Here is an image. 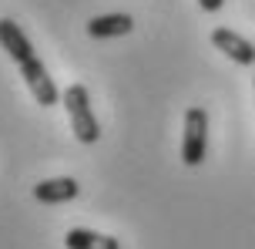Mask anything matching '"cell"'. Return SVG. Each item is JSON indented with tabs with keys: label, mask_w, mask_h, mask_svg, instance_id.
<instances>
[{
	"label": "cell",
	"mask_w": 255,
	"mask_h": 249,
	"mask_svg": "<svg viewBox=\"0 0 255 249\" xmlns=\"http://www.w3.org/2000/svg\"><path fill=\"white\" fill-rule=\"evenodd\" d=\"M64 108H67V118H71V131L81 145H94L101 138V125L94 118V108H91V94L84 84H67L64 91Z\"/></svg>",
	"instance_id": "obj_1"
},
{
	"label": "cell",
	"mask_w": 255,
	"mask_h": 249,
	"mask_svg": "<svg viewBox=\"0 0 255 249\" xmlns=\"http://www.w3.org/2000/svg\"><path fill=\"white\" fill-rule=\"evenodd\" d=\"M208 155V111L191 105L185 111V135H181V162L188 169H198Z\"/></svg>",
	"instance_id": "obj_2"
},
{
	"label": "cell",
	"mask_w": 255,
	"mask_h": 249,
	"mask_svg": "<svg viewBox=\"0 0 255 249\" xmlns=\"http://www.w3.org/2000/svg\"><path fill=\"white\" fill-rule=\"evenodd\" d=\"M0 47L10 54V61L17 67L37 57V54H34V44L27 40V34L20 30V24H13L10 17H0Z\"/></svg>",
	"instance_id": "obj_5"
},
{
	"label": "cell",
	"mask_w": 255,
	"mask_h": 249,
	"mask_svg": "<svg viewBox=\"0 0 255 249\" xmlns=\"http://www.w3.org/2000/svg\"><path fill=\"white\" fill-rule=\"evenodd\" d=\"M208 40H212L229 61H235V64H242V67L255 64V44L249 37H242L239 30H232V27H215Z\"/></svg>",
	"instance_id": "obj_4"
},
{
	"label": "cell",
	"mask_w": 255,
	"mask_h": 249,
	"mask_svg": "<svg viewBox=\"0 0 255 249\" xmlns=\"http://www.w3.org/2000/svg\"><path fill=\"white\" fill-rule=\"evenodd\" d=\"M134 30L131 13H104V17H91L88 20V37L104 40V37H125Z\"/></svg>",
	"instance_id": "obj_7"
},
{
	"label": "cell",
	"mask_w": 255,
	"mask_h": 249,
	"mask_svg": "<svg viewBox=\"0 0 255 249\" xmlns=\"http://www.w3.org/2000/svg\"><path fill=\"white\" fill-rule=\"evenodd\" d=\"M77 192H81V185L74 182V179H44L40 185H34V199L37 202H44V206H61V202H71V199H77Z\"/></svg>",
	"instance_id": "obj_6"
},
{
	"label": "cell",
	"mask_w": 255,
	"mask_h": 249,
	"mask_svg": "<svg viewBox=\"0 0 255 249\" xmlns=\"http://www.w3.org/2000/svg\"><path fill=\"white\" fill-rule=\"evenodd\" d=\"M64 246L67 249H121V243L115 236L94 233V229H67Z\"/></svg>",
	"instance_id": "obj_8"
},
{
	"label": "cell",
	"mask_w": 255,
	"mask_h": 249,
	"mask_svg": "<svg viewBox=\"0 0 255 249\" xmlns=\"http://www.w3.org/2000/svg\"><path fill=\"white\" fill-rule=\"evenodd\" d=\"M198 7H202L205 13H218L222 7H225V0H198Z\"/></svg>",
	"instance_id": "obj_9"
},
{
	"label": "cell",
	"mask_w": 255,
	"mask_h": 249,
	"mask_svg": "<svg viewBox=\"0 0 255 249\" xmlns=\"http://www.w3.org/2000/svg\"><path fill=\"white\" fill-rule=\"evenodd\" d=\"M20 78L27 81V88H30V94H34V101H37L40 108H51V105H57V101L64 98V94L57 91L54 78L47 74V67H44V61H40V57H34V61L20 64Z\"/></svg>",
	"instance_id": "obj_3"
}]
</instances>
